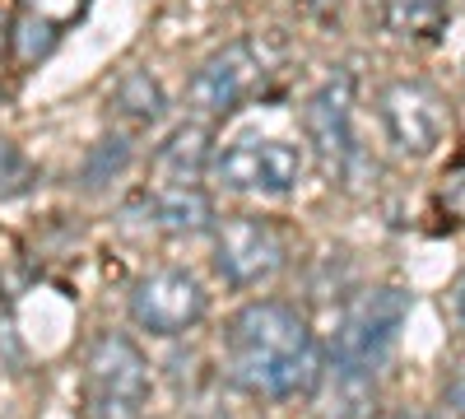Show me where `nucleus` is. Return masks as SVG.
<instances>
[{
	"instance_id": "0eeeda50",
	"label": "nucleus",
	"mask_w": 465,
	"mask_h": 419,
	"mask_svg": "<svg viewBox=\"0 0 465 419\" xmlns=\"http://www.w3.org/2000/svg\"><path fill=\"white\" fill-rule=\"evenodd\" d=\"M270 75V56L256 37H238V43L219 47L214 56H205V65L191 75L186 85V103L205 112V117H219V112L242 107Z\"/></svg>"
},
{
	"instance_id": "a211bd4d",
	"label": "nucleus",
	"mask_w": 465,
	"mask_h": 419,
	"mask_svg": "<svg viewBox=\"0 0 465 419\" xmlns=\"http://www.w3.org/2000/svg\"><path fill=\"white\" fill-rule=\"evenodd\" d=\"M447 401H451V414L456 419H465V373L456 377V383H451V392H447Z\"/></svg>"
},
{
	"instance_id": "1a4fd4ad",
	"label": "nucleus",
	"mask_w": 465,
	"mask_h": 419,
	"mask_svg": "<svg viewBox=\"0 0 465 419\" xmlns=\"http://www.w3.org/2000/svg\"><path fill=\"white\" fill-rule=\"evenodd\" d=\"M302 131H307V145L317 149V159L331 173H344L349 159L359 155L354 149V80H349L344 70L331 75V80L307 98Z\"/></svg>"
},
{
	"instance_id": "412c9836",
	"label": "nucleus",
	"mask_w": 465,
	"mask_h": 419,
	"mask_svg": "<svg viewBox=\"0 0 465 419\" xmlns=\"http://www.w3.org/2000/svg\"><path fill=\"white\" fill-rule=\"evenodd\" d=\"M302 5H307V10H331L335 0H302Z\"/></svg>"
},
{
	"instance_id": "39448f33",
	"label": "nucleus",
	"mask_w": 465,
	"mask_h": 419,
	"mask_svg": "<svg viewBox=\"0 0 465 419\" xmlns=\"http://www.w3.org/2000/svg\"><path fill=\"white\" fill-rule=\"evenodd\" d=\"M377 117L386 126V140L410 159L433 155L451 131L447 98L429 80H391L377 94Z\"/></svg>"
},
{
	"instance_id": "4468645a",
	"label": "nucleus",
	"mask_w": 465,
	"mask_h": 419,
	"mask_svg": "<svg viewBox=\"0 0 465 419\" xmlns=\"http://www.w3.org/2000/svg\"><path fill=\"white\" fill-rule=\"evenodd\" d=\"M131 164V140L126 135H107L89 149V164H84V186H107L112 177H122Z\"/></svg>"
},
{
	"instance_id": "f257e3e1",
	"label": "nucleus",
	"mask_w": 465,
	"mask_h": 419,
	"mask_svg": "<svg viewBox=\"0 0 465 419\" xmlns=\"http://www.w3.org/2000/svg\"><path fill=\"white\" fill-rule=\"evenodd\" d=\"M228 373L261 401H293L317 392L322 350L307 317L280 298H256L228 322Z\"/></svg>"
},
{
	"instance_id": "f8f14e48",
	"label": "nucleus",
	"mask_w": 465,
	"mask_h": 419,
	"mask_svg": "<svg viewBox=\"0 0 465 419\" xmlns=\"http://www.w3.org/2000/svg\"><path fill=\"white\" fill-rule=\"evenodd\" d=\"M451 19V0H381V28L405 43H429Z\"/></svg>"
},
{
	"instance_id": "f3484780",
	"label": "nucleus",
	"mask_w": 465,
	"mask_h": 419,
	"mask_svg": "<svg viewBox=\"0 0 465 419\" xmlns=\"http://www.w3.org/2000/svg\"><path fill=\"white\" fill-rule=\"evenodd\" d=\"M438 205H442L447 219L465 224V164H456V168L442 177V186H438Z\"/></svg>"
},
{
	"instance_id": "ddd939ff",
	"label": "nucleus",
	"mask_w": 465,
	"mask_h": 419,
	"mask_svg": "<svg viewBox=\"0 0 465 419\" xmlns=\"http://www.w3.org/2000/svg\"><path fill=\"white\" fill-rule=\"evenodd\" d=\"M112 107L122 112V117L140 122V126H153V122H163L168 98H163V85L153 80L149 70H131L126 80L112 89Z\"/></svg>"
},
{
	"instance_id": "6e6552de",
	"label": "nucleus",
	"mask_w": 465,
	"mask_h": 419,
	"mask_svg": "<svg viewBox=\"0 0 465 419\" xmlns=\"http://www.w3.org/2000/svg\"><path fill=\"white\" fill-rule=\"evenodd\" d=\"M205 284L182 265H159L131 284V322L149 335H182L205 317Z\"/></svg>"
},
{
	"instance_id": "2eb2a0df",
	"label": "nucleus",
	"mask_w": 465,
	"mask_h": 419,
	"mask_svg": "<svg viewBox=\"0 0 465 419\" xmlns=\"http://www.w3.org/2000/svg\"><path fill=\"white\" fill-rule=\"evenodd\" d=\"M33 182H37V168L28 164V155H24V149H19L15 140L0 135V201L24 196Z\"/></svg>"
},
{
	"instance_id": "20e7f679",
	"label": "nucleus",
	"mask_w": 465,
	"mask_h": 419,
	"mask_svg": "<svg viewBox=\"0 0 465 419\" xmlns=\"http://www.w3.org/2000/svg\"><path fill=\"white\" fill-rule=\"evenodd\" d=\"M302 145L293 140H280V135H242L223 145L214 164H210V177L228 192H247V196H289L293 186L302 182Z\"/></svg>"
},
{
	"instance_id": "423d86ee",
	"label": "nucleus",
	"mask_w": 465,
	"mask_h": 419,
	"mask_svg": "<svg viewBox=\"0 0 465 419\" xmlns=\"http://www.w3.org/2000/svg\"><path fill=\"white\" fill-rule=\"evenodd\" d=\"M289 261V243L270 219L261 214H232L214 234V271L232 289H256L275 280Z\"/></svg>"
},
{
	"instance_id": "aec40b11",
	"label": "nucleus",
	"mask_w": 465,
	"mask_h": 419,
	"mask_svg": "<svg viewBox=\"0 0 465 419\" xmlns=\"http://www.w3.org/2000/svg\"><path fill=\"white\" fill-rule=\"evenodd\" d=\"M10 28H15V24H10L5 15H0V52H5V43H10Z\"/></svg>"
},
{
	"instance_id": "9b49d317",
	"label": "nucleus",
	"mask_w": 465,
	"mask_h": 419,
	"mask_svg": "<svg viewBox=\"0 0 465 419\" xmlns=\"http://www.w3.org/2000/svg\"><path fill=\"white\" fill-rule=\"evenodd\" d=\"M214 155H210V131L201 122H186L177 126L163 145L159 155H153V168H159L163 186H196L201 173H210Z\"/></svg>"
},
{
	"instance_id": "7ed1b4c3",
	"label": "nucleus",
	"mask_w": 465,
	"mask_h": 419,
	"mask_svg": "<svg viewBox=\"0 0 465 419\" xmlns=\"http://www.w3.org/2000/svg\"><path fill=\"white\" fill-rule=\"evenodd\" d=\"M89 419H140L149 401V364L122 331H103L84 354Z\"/></svg>"
},
{
	"instance_id": "9d476101",
	"label": "nucleus",
	"mask_w": 465,
	"mask_h": 419,
	"mask_svg": "<svg viewBox=\"0 0 465 419\" xmlns=\"http://www.w3.org/2000/svg\"><path fill=\"white\" fill-rule=\"evenodd\" d=\"M144 219L163 234L191 238V234H205L214 224V205L201 186H153L144 196Z\"/></svg>"
},
{
	"instance_id": "4be33fe9",
	"label": "nucleus",
	"mask_w": 465,
	"mask_h": 419,
	"mask_svg": "<svg viewBox=\"0 0 465 419\" xmlns=\"http://www.w3.org/2000/svg\"><path fill=\"white\" fill-rule=\"evenodd\" d=\"M396 419H419V414H396Z\"/></svg>"
},
{
	"instance_id": "dca6fc26",
	"label": "nucleus",
	"mask_w": 465,
	"mask_h": 419,
	"mask_svg": "<svg viewBox=\"0 0 465 419\" xmlns=\"http://www.w3.org/2000/svg\"><path fill=\"white\" fill-rule=\"evenodd\" d=\"M19 5H24L19 19H33V24L61 33V24H70L74 15L84 10V0H19Z\"/></svg>"
},
{
	"instance_id": "f03ea898",
	"label": "nucleus",
	"mask_w": 465,
	"mask_h": 419,
	"mask_svg": "<svg viewBox=\"0 0 465 419\" xmlns=\"http://www.w3.org/2000/svg\"><path fill=\"white\" fill-rule=\"evenodd\" d=\"M405 317H410V294L396 284L368 289L344 308L335 340H331V359H326V373L335 377V392L344 401L359 405L372 392L377 373L386 368V359H391L396 340H401Z\"/></svg>"
},
{
	"instance_id": "6ab92c4d",
	"label": "nucleus",
	"mask_w": 465,
	"mask_h": 419,
	"mask_svg": "<svg viewBox=\"0 0 465 419\" xmlns=\"http://www.w3.org/2000/svg\"><path fill=\"white\" fill-rule=\"evenodd\" d=\"M456 317H460V326H465V280H460V289H456Z\"/></svg>"
}]
</instances>
